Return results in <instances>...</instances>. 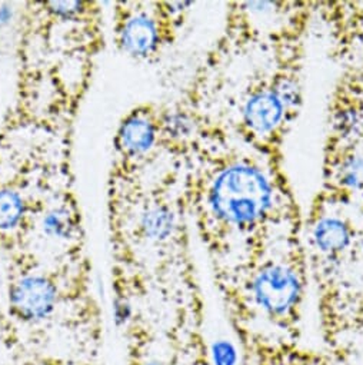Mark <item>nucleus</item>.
<instances>
[{
	"mask_svg": "<svg viewBox=\"0 0 363 365\" xmlns=\"http://www.w3.org/2000/svg\"><path fill=\"white\" fill-rule=\"evenodd\" d=\"M302 240L326 342L363 336V211L317 191Z\"/></svg>",
	"mask_w": 363,
	"mask_h": 365,
	"instance_id": "7ed1b4c3",
	"label": "nucleus"
},
{
	"mask_svg": "<svg viewBox=\"0 0 363 365\" xmlns=\"http://www.w3.org/2000/svg\"><path fill=\"white\" fill-rule=\"evenodd\" d=\"M147 365H159V364H154V362H153V364H147Z\"/></svg>",
	"mask_w": 363,
	"mask_h": 365,
	"instance_id": "f8f14e48",
	"label": "nucleus"
},
{
	"mask_svg": "<svg viewBox=\"0 0 363 365\" xmlns=\"http://www.w3.org/2000/svg\"><path fill=\"white\" fill-rule=\"evenodd\" d=\"M302 227L303 217L279 224L232 259L215 264L231 317L245 339L261 328L273 331L278 341L299 336L309 284Z\"/></svg>",
	"mask_w": 363,
	"mask_h": 365,
	"instance_id": "f03ea898",
	"label": "nucleus"
},
{
	"mask_svg": "<svg viewBox=\"0 0 363 365\" xmlns=\"http://www.w3.org/2000/svg\"><path fill=\"white\" fill-rule=\"evenodd\" d=\"M55 302L56 288L42 275L22 278L11 289V305L26 321L45 318L53 309Z\"/></svg>",
	"mask_w": 363,
	"mask_h": 365,
	"instance_id": "6e6552de",
	"label": "nucleus"
},
{
	"mask_svg": "<svg viewBox=\"0 0 363 365\" xmlns=\"http://www.w3.org/2000/svg\"><path fill=\"white\" fill-rule=\"evenodd\" d=\"M192 4H135L117 22V45L139 61L156 59L185 25Z\"/></svg>",
	"mask_w": 363,
	"mask_h": 365,
	"instance_id": "423d86ee",
	"label": "nucleus"
},
{
	"mask_svg": "<svg viewBox=\"0 0 363 365\" xmlns=\"http://www.w3.org/2000/svg\"><path fill=\"white\" fill-rule=\"evenodd\" d=\"M176 159L182 194L215 264L241 254L273 227L302 218L285 166L239 142L205 112L199 130Z\"/></svg>",
	"mask_w": 363,
	"mask_h": 365,
	"instance_id": "f257e3e1",
	"label": "nucleus"
},
{
	"mask_svg": "<svg viewBox=\"0 0 363 365\" xmlns=\"http://www.w3.org/2000/svg\"><path fill=\"white\" fill-rule=\"evenodd\" d=\"M285 365H319V364H315V362H306L305 359H302V358H296V361H290V362H288V364H285Z\"/></svg>",
	"mask_w": 363,
	"mask_h": 365,
	"instance_id": "9b49d317",
	"label": "nucleus"
},
{
	"mask_svg": "<svg viewBox=\"0 0 363 365\" xmlns=\"http://www.w3.org/2000/svg\"><path fill=\"white\" fill-rule=\"evenodd\" d=\"M79 227V217L73 207L60 204L53 207L43 218L42 228L48 237L52 238H70Z\"/></svg>",
	"mask_w": 363,
	"mask_h": 365,
	"instance_id": "1a4fd4ad",
	"label": "nucleus"
},
{
	"mask_svg": "<svg viewBox=\"0 0 363 365\" xmlns=\"http://www.w3.org/2000/svg\"><path fill=\"white\" fill-rule=\"evenodd\" d=\"M325 29L339 75L327 103L319 191L363 211V2L340 4Z\"/></svg>",
	"mask_w": 363,
	"mask_h": 365,
	"instance_id": "20e7f679",
	"label": "nucleus"
},
{
	"mask_svg": "<svg viewBox=\"0 0 363 365\" xmlns=\"http://www.w3.org/2000/svg\"><path fill=\"white\" fill-rule=\"evenodd\" d=\"M163 110L154 105H144L129 112L120 123L116 145L126 159L146 162L162 146Z\"/></svg>",
	"mask_w": 363,
	"mask_h": 365,
	"instance_id": "0eeeda50",
	"label": "nucleus"
},
{
	"mask_svg": "<svg viewBox=\"0 0 363 365\" xmlns=\"http://www.w3.org/2000/svg\"><path fill=\"white\" fill-rule=\"evenodd\" d=\"M23 195L12 187H0V231L9 232L18 228L25 217Z\"/></svg>",
	"mask_w": 363,
	"mask_h": 365,
	"instance_id": "9d476101",
	"label": "nucleus"
},
{
	"mask_svg": "<svg viewBox=\"0 0 363 365\" xmlns=\"http://www.w3.org/2000/svg\"><path fill=\"white\" fill-rule=\"evenodd\" d=\"M309 28L299 26L263 51L262 61L218 115L239 142L280 166H285L286 139L303 106Z\"/></svg>",
	"mask_w": 363,
	"mask_h": 365,
	"instance_id": "39448f33",
	"label": "nucleus"
}]
</instances>
